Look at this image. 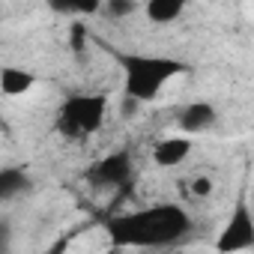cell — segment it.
Masks as SVG:
<instances>
[{
    "label": "cell",
    "mask_w": 254,
    "mask_h": 254,
    "mask_svg": "<svg viewBox=\"0 0 254 254\" xmlns=\"http://www.w3.org/2000/svg\"><path fill=\"white\" fill-rule=\"evenodd\" d=\"M189 191H191L194 197H206V194L212 191V183H209V177H194V180H191V186H189Z\"/></svg>",
    "instance_id": "11"
},
{
    "label": "cell",
    "mask_w": 254,
    "mask_h": 254,
    "mask_svg": "<svg viewBox=\"0 0 254 254\" xmlns=\"http://www.w3.org/2000/svg\"><path fill=\"white\" fill-rule=\"evenodd\" d=\"M108 12L111 15H129V12H135V3H129V0H123V3H108Z\"/></svg>",
    "instance_id": "12"
},
{
    "label": "cell",
    "mask_w": 254,
    "mask_h": 254,
    "mask_svg": "<svg viewBox=\"0 0 254 254\" xmlns=\"http://www.w3.org/2000/svg\"><path fill=\"white\" fill-rule=\"evenodd\" d=\"M132 174H135V165H132V153L129 150H117L105 159H99L90 171H87V180L93 186H102V189H123L132 183Z\"/></svg>",
    "instance_id": "5"
},
{
    "label": "cell",
    "mask_w": 254,
    "mask_h": 254,
    "mask_svg": "<svg viewBox=\"0 0 254 254\" xmlns=\"http://www.w3.org/2000/svg\"><path fill=\"white\" fill-rule=\"evenodd\" d=\"M254 248V212L248 206V200L239 194L224 227L215 236V254H239Z\"/></svg>",
    "instance_id": "4"
},
{
    "label": "cell",
    "mask_w": 254,
    "mask_h": 254,
    "mask_svg": "<svg viewBox=\"0 0 254 254\" xmlns=\"http://www.w3.org/2000/svg\"><path fill=\"white\" fill-rule=\"evenodd\" d=\"M189 153H191V141L189 138H165V141L156 144L153 162L159 168H177V165H183L189 159Z\"/></svg>",
    "instance_id": "7"
},
{
    "label": "cell",
    "mask_w": 254,
    "mask_h": 254,
    "mask_svg": "<svg viewBox=\"0 0 254 254\" xmlns=\"http://www.w3.org/2000/svg\"><path fill=\"white\" fill-rule=\"evenodd\" d=\"M27 191H30V177L21 168H3L0 171V197L3 200H12V197L27 194Z\"/></svg>",
    "instance_id": "9"
},
{
    "label": "cell",
    "mask_w": 254,
    "mask_h": 254,
    "mask_svg": "<svg viewBox=\"0 0 254 254\" xmlns=\"http://www.w3.org/2000/svg\"><path fill=\"white\" fill-rule=\"evenodd\" d=\"M105 230L111 242L123 248H162L180 242L191 230V215L180 203H156L138 212L111 215Z\"/></svg>",
    "instance_id": "1"
},
{
    "label": "cell",
    "mask_w": 254,
    "mask_h": 254,
    "mask_svg": "<svg viewBox=\"0 0 254 254\" xmlns=\"http://www.w3.org/2000/svg\"><path fill=\"white\" fill-rule=\"evenodd\" d=\"M111 57L117 60L120 72H123V90L132 102H156L162 87L189 72V63L177 60V57H162V54H135V51H117L111 48Z\"/></svg>",
    "instance_id": "2"
},
{
    "label": "cell",
    "mask_w": 254,
    "mask_h": 254,
    "mask_svg": "<svg viewBox=\"0 0 254 254\" xmlns=\"http://www.w3.org/2000/svg\"><path fill=\"white\" fill-rule=\"evenodd\" d=\"M105 114H108V99L105 96L75 93V96H66L63 105L57 108L54 126L66 141H84V138H90L102 129Z\"/></svg>",
    "instance_id": "3"
},
{
    "label": "cell",
    "mask_w": 254,
    "mask_h": 254,
    "mask_svg": "<svg viewBox=\"0 0 254 254\" xmlns=\"http://www.w3.org/2000/svg\"><path fill=\"white\" fill-rule=\"evenodd\" d=\"M33 75L24 72V69H3L0 72V90H3V96H24L30 87H33Z\"/></svg>",
    "instance_id": "10"
},
{
    "label": "cell",
    "mask_w": 254,
    "mask_h": 254,
    "mask_svg": "<svg viewBox=\"0 0 254 254\" xmlns=\"http://www.w3.org/2000/svg\"><path fill=\"white\" fill-rule=\"evenodd\" d=\"M215 117H218L215 105H209V102H189L180 111L177 126H180L186 135H197V132H206L209 129V126L215 123Z\"/></svg>",
    "instance_id": "6"
},
{
    "label": "cell",
    "mask_w": 254,
    "mask_h": 254,
    "mask_svg": "<svg viewBox=\"0 0 254 254\" xmlns=\"http://www.w3.org/2000/svg\"><path fill=\"white\" fill-rule=\"evenodd\" d=\"M183 12H186L183 0H150V3L144 6V15L153 24H174Z\"/></svg>",
    "instance_id": "8"
}]
</instances>
